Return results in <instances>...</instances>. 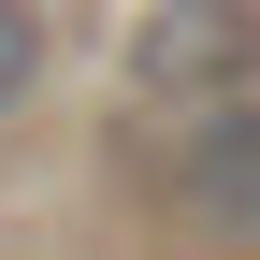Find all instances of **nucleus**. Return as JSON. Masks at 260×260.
Here are the masks:
<instances>
[{
  "label": "nucleus",
  "mask_w": 260,
  "mask_h": 260,
  "mask_svg": "<svg viewBox=\"0 0 260 260\" xmlns=\"http://www.w3.org/2000/svg\"><path fill=\"white\" fill-rule=\"evenodd\" d=\"M174 203L203 217V232L260 246V87H217V102H188V130H174Z\"/></svg>",
  "instance_id": "nucleus-1"
},
{
  "label": "nucleus",
  "mask_w": 260,
  "mask_h": 260,
  "mask_svg": "<svg viewBox=\"0 0 260 260\" xmlns=\"http://www.w3.org/2000/svg\"><path fill=\"white\" fill-rule=\"evenodd\" d=\"M246 58H260V15L246 0H174V15L145 29V87H174V102H217Z\"/></svg>",
  "instance_id": "nucleus-2"
},
{
  "label": "nucleus",
  "mask_w": 260,
  "mask_h": 260,
  "mask_svg": "<svg viewBox=\"0 0 260 260\" xmlns=\"http://www.w3.org/2000/svg\"><path fill=\"white\" fill-rule=\"evenodd\" d=\"M29 87H44V15H29V0H0V116H15Z\"/></svg>",
  "instance_id": "nucleus-3"
}]
</instances>
